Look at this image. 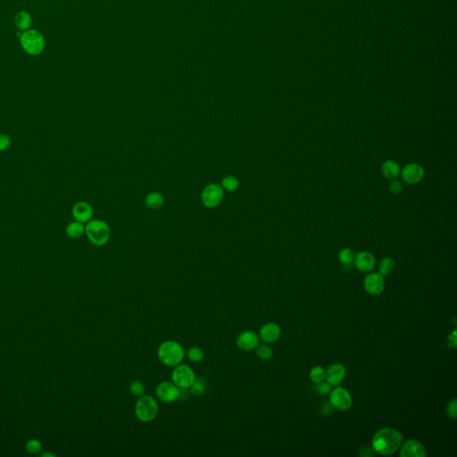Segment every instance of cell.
<instances>
[{"mask_svg":"<svg viewBox=\"0 0 457 457\" xmlns=\"http://www.w3.org/2000/svg\"><path fill=\"white\" fill-rule=\"evenodd\" d=\"M403 443V436L395 429L382 428L376 432L372 440V450L382 456H390L400 448Z\"/></svg>","mask_w":457,"mask_h":457,"instance_id":"cell-1","label":"cell"},{"mask_svg":"<svg viewBox=\"0 0 457 457\" xmlns=\"http://www.w3.org/2000/svg\"><path fill=\"white\" fill-rule=\"evenodd\" d=\"M184 355L185 350L183 347L175 340L164 341L158 349V359L169 367H175L181 364Z\"/></svg>","mask_w":457,"mask_h":457,"instance_id":"cell-2","label":"cell"},{"mask_svg":"<svg viewBox=\"0 0 457 457\" xmlns=\"http://www.w3.org/2000/svg\"><path fill=\"white\" fill-rule=\"evenodd\" d=\"M85 233L88 239L97 246H102L108 242L110 239V228L108 224L102 220H90L85 226Z\"/></svg>","mask_w":457,"mask_h":457,"instance_id":"cell-3","label":"cell"},{"mask_svg":"<svg viewBox=\"0 0 457 457\" xmlns=\"http://www.w3.org/2000/svg\"><path fill=\"white\" fill-rule=\"evenodd\" d=\"M135 415L142 422H150L158 416V404L151 396L143 395L139 397L135 404Z\"/></svg>","mask_w":457,"mask_h":457,"instance_id":"cell-4","label":"cell"},{"mask_svg":"<svg viewBox=\"0 0 457 457\" xmlns=\"http://www.w3.org/2000/svg\"><path fill=\"white\" fill-rule=\"evenodd\" d=\"M20 43L24 51L32 55L40 54L45 48L43 35L35 30H28L22 33Z\"/></svg>","mask_w":457,"mask_h":457,"instance_id":"cell-5","label":"cell"},{"mask_svg":"<svg viewBox=\"0 0 457 457\" xmlns=\"http://www.w3.org/2000/svg\"><path fill=\"white\" fill-rule=\"evenodd\" d=\"M172 372V381L180 389H188L196 379L192 368L187 365H176Z\"/></svg>","mask_w":457,"mask_h":457,"instance_id":"cell-6","label":"cell"},{"mask_svg":"<svg viewBox=\"0 0 457 457\" xmlns=\"http://www.w3.org/2000/svg\"><path fill=\"white\" fill-rule=\"evenodd\" d=\"M156 394L161 402L174 403L181 397V389L176 386L173 381H163L157 387Z\"/></svg>","mask_w":457,"mask_h":457,"instance_id":"cell-7","label":"cell"},{"mask_svg":"<svg viewBox=\"0 0 457 457\" xmlns=\"http://www.w3.org/2000/svg\"><path fill=\"white\" fill-rule=\"evenodd\" d=\"M223 198V187L216 183L208 184L202 192V203L205 207L209 208H213L219 206Z\"/></svg>","mask_w":457,"mask_h":457,"instance_id":"cell-8","label":"cell"},{"mask_svg":"<svg viewBox=\"0 0 457 457\" xmlns=\"http://www.w3.org/2000/svg\"><path fill=\"white\" fill-rule=\"evenodd\" d=\"M330 402L337 410L346 411L352 406L353 400L351 395L347 389L341 387H337L331 391Z\"/></svg>","mask_w":457,"mask_h":457,"instance_id":"cell-9","label":"cell"},{"mask_svg":"<svg viewBox=\"0 0 457 457\" xmlns=\"http://www.w3.org/2000/svg\"><path fill=\"white\" fill-rule=\"evenodd\" d=\"M401 177L405 183L409 185H415L419 183L424 177L425 172L423 167L416 163H410L406 164L401 171Z\"/></svg>","mask_w":457,"mask_h":457,"instance_id":"cell-10","label":"cell"},{"mask_svg":"<svg viewBox=\"0 0 457 457\" xmlns=\"http://www.w3.org/2000/svg\"><path fill=\"white\" fill-rule=\"evenodd\" d=\"M403 444V443H402ZM399 456L401 457H425L426 450L423 445L414 439L406 440L400 446Z\"/></svg>","mask_w":457,"mask_h":457,"instance_id":"cell-11","label":"cell"},{"mask_svg":"<svg viewBox=\"0 0 457 457\" xmlns=\"http://www.w3.org/2000/svg\"><path fill=\"white\" fill-rule=\"evenodd\" d=\"M365 289L368 293L377 296L384 290V279L379 272H372L365 279Z\"/></svg>","mask_w":457,"mask_h":457,"instance_id":"cell-12","label":"cell"},{"mask_svg":"<svg viewBox=\"0 0 457 457\" xmlns=\"http://www.w3.org/2000/svg\"><path fill=\"white\" fill-rule=\"evenodd\" d=\"M236 344L239 349L244 351H251L256 349L259 345V337L257 336L256 332L252 331H246L237 337Z\"/></svg>","mask_w":457,"mask_h":457,"instance_id":"cell-13","label":"cell"},{"mask_svg":"<svg viewBox=\"0 0 457 457\" xmlns=\"http://www.w3.org/2000/svg\"><path fill=\"white\" fill-rule=\"evenodd\" d=\"M71 212L75 221L82 223H87L90 220H92L94 214L91 206L87 202L84 201L77 202L72 207Z\"/></svg>","mask_w":457,"mask_h":457,"instance_id":"cell-14","label":"cell"},{"mask_svg":"<svg viewBox=\"0 0 457 457\" xmlns=\"http://www.w3.org/2000/svg\"><path fill=\"white\" fill-rule=\"evenodd\" d=\"M354 263L355 267L361 272H370L375 267V257L370 252L362 251L355 255Z\"/></svg>","mask_w":457,"mask_h":457,"instance_id":"cell-15","label":"cell"},{"mask_svg":"<svg viewBox=\"0 0 457 457\" xmlns=\"http://www.w3.org/2000/svg\"><path fill=\"white\" fill-rule=\"evenodd\" d=\"M346 368L341 364L331 365L326 370L325 380L332 386H338L346 377Z\"/></svg>","mask_w":457,"mask_h":457,"instance_id":"cell-16","label":"cell"},{"mask_svg":"<svg viewBox=\"0 0 457 457\" xmlns=\"http://www.w3.org/2000/svg\"><path fill=\"white\" fill-rule=\"evenodd\" d=\"M281 328L274 322H268L260 329L259 336L262 340L266 343L275 342L281 336Z\"/></svg>","mask_w":457,"mask_h":457,"instance_id":"cell-17","label":"cell"},{"mask_svg":"<svg viewBox=\"0 0 457 457\" xmlns=\"http://www.w3.org/2000/svg\"><path fill=\"white\" fill-rule=\"evenodd\" d=\"M400 171L399 164L393 160H387L381 165V173L388 180L397 179L398 175H400Z\"/></svg>","mask_w":457,"mask_h":457,"instance_id":"cell-18","label":"cell"},{"mask_svg":"<svg viewBox=\"0 0 457 457\" xmlns=\"http://www.w3.org/2000/svg\"><path fill=\"white\" fill-rule=\"evenodd\" d=\"M66 233L69 238L76 240L81 238L83 233H85V226L83 225V223L78 221L71 222L66 226Z\"/></svg>","mask_w":457,"mask_h":457,"instance_id":"cell-19","label":"cell"},{"mask_svg":"<svg viewBox=\"0 0 457 457\" xmlns=\"http://www.w3.org/2000/svg\"><path fill=\"white\" fill-rule=\"evenodd\" d=\"M15 23L20 31H28L32 26L33 18L28 12H19L15 17Z\"/></svg>","mask_w":457,"mask_h":457,"instance_id":"cell-20","label":"cell"},{"mask_svg":"<svg viewBox=\"0 0 457 457\" xmlns=\"http://www.w3.org/2000/svg\"><path fill=\"white\" fill-rule=\"evenodd\" d=\"M146 206L150 209H158L163 205V197L158 192H152L145 199Z\"/></svg>","mask_w":457,"mask_h":457,"instance_id":"cell-21","label":"cell"},{"mask_svg":"<svg viewBox=\"0 0 457 457\" xmlns=\"http://www.w3.org/2000/svg\"><path fill=\"white\" fill-rule=\"evenodd\" d=\"M395 267V262L392 259L391 257L385 256L381 259L379 264V273L382 275L383 277L389 274L390 272L394 270Z\"/></svg>","mask_w":457,"mask_h":457,"instance_id":"cell-22","label":"cell"},{"mask_svg":"<svg viewBox=\"0 0 457 457\" xmlns=\"http://www.w3.org/2000/svg\"><path fill=\"white\" fill-rule=\"evenodd\" d=\"M207 389V382L202 378H196L192 385L190 387L191 393L195 397H200Z\"/></svg>","mask_w":457,"mask_h":457,"instance_id":"cell-23","label":"cell"},{"mask_svg":"<svg viewBox=\"0 0 457 457\" xmlns=\"http://www.w3.org/2000/svg\"><path fill=\"white\" fill-rule=\"evenodd\" d=\"M205 353L199 347H191L187 351V357L192 363H199L204 359Z\"/></svg>","mask_w":457,"mask_h":457,"instance_id":"cell-24","label":"cell"},{"mask_svg":"<svg viewBox=\"0 0 457 457\" xmlns=\"http://www.w3.org/2000/svg\"><path fill=\"white\" fill-rule=\"evenodd\" d=\"M354 256V251L349 247H344L338 253V259L343 264H350L353 263Z\"/></svg>","mask_w":457,"mask_h":457,"instance_id":"cell-25","label":"cell"},{"mask_svg":"<svg viewBox=\"0 0 457 457\" xmlns=\"http://www.w3.org/2000/svg\"><path fill=\"white\" fill-rule=\"evenodd\" d=\"M222 184H223V189H225L226 191H229V192H232L238 190L240 186V181L233 175H228L223 179Z\"/></svg>","mask_w":457,"mask_h":457,"instance_id":"cell-26","label":"cell"},{"mask_svg":"<svg viewBox=\"0 0 457 457\" xmlns=\"http://www.w3.org/2000/svg\"><path fill=\"white\" fill-rule=\"evenodd\" d=\"M326 377V370H324L321 366H315L310 370L311 381L315 383H319L325 380Z\"/></svg>","mask_w":457,"mask_h":457,"instance_id":"cell-27","label":"cell"},{"mask_svg":"<svg viewBox=\"0 0 457 457\" xmlns=\"http://www.w3.org/2000/svg\"><path fill=\"white\" fill-rule=\"evenodd\" d=\"M256 354L263 360H269L273 355L272 349L266 344H261L256 347Z\"/></svg>","mask_w":457,"mask_h":457,"instance_id":"cell-28","label":"cell"},{"mask_svg":"<svg viewBox=\"0 0 457 457\" xmlns=\"http://www.w3.org/2000/svg\"><path fill=\"white\" fill-rule=\"evenodd\" d=\"M130 391H131V395H133V396L137 397H141L143 395H145L146 386L142 381H132L131 385H130Z\"/></svg>","mask_w":457,"mask_h":457,"instance_id":"cell-29","label":"cell"},{"mask_svg":"<svg viewBox=\"0 0 457 457\" xmlns=\"http://www.w3.org/2000/svg\"><path fill=\"white\" fill-rule=\"evenodd\" d=\"M26 450H27L30 454L32 455H36V454H38L40 453L41 450H42V444L40 441L36 439H30L26 443Z\"/></svg>","mask_w":457,"mask_h":457,"instance_id":"cell-30","label":"cell"},{"mask_svg":"<svg viewBox=\"0 0 457 457\" xmlns=\"http://www.w3.org/2000/svg\"><path fill=\"white\" fill-rule=\"evenodd\" d=\"M446 414L452 418L456 419L457 416V398L451 399L447 405H446Z\"/></svg>","mask_w":457,"mask_h":457,"instance_id":"cell-31","label":"cell"},{"mask_svg":"<svg viewBox=\"0 0 457 457\" xmlns=\"http://www.w3.org/2000/svg\"><path fill=\"white\" fill-rule=\"evenodd\" d=\"M316 391L318 392L320 395H328L329 393L332 391V385L329 382H319L316 383Z\"/></svg>","mask_w":457,"mask_h":457,"instance_id":"cell-32","label":"cell"},{"mask_svg":"<svg viewBox=\"0 0 457 457\" xmlns=\"http://www.w3.org/2000/svg\"><path fill=\"white\" fill-rule=\"evenodd\" d=\"M404 190L403 183L400 181V180H391V182L389 184V191L391 192L392 194L394 195H397L399 193H401Z\"/></svg>","mask_w":457,"mask_h":457,"instance_id":"cell-33","label":"cell"},{"mask_svg":"<svg viewBox=\"0 0 457 457\" xmlns=\"http://www.w3.org/2000/svg\"><path fill=\"white\" fill-rule=\"evenodd\" d=\"M11 145V139L5 133H0V152L6 151Z\"/></svg>","mask_w":457,"mask_h":457,"instance_id":"cell-34","label":"cell"},{"mask_svg":"<svg viewBox=\"0 0 457 457\" xmlns=\"http://www.w3.org/2000/svg\"><path fill=\"white\" fill-rule=\"evenodd\" d=\"M447 345L450 349H455L457 347V332L454 331L452 332V334H450L448 337H447Z\"/></svg>","mask_w":457,"mask_h":457,"instance_id":"cell-35","label":"cell"},{"mask_svg":"<svg viewBox=\"0 0 457 457\" xmlns=\"http://www.w3.org/2000/svg\"><path fill=\"white\" fill-rule=\"evenodd\" d=\"M333 408L334 406L332 405V403L330 402H326V403L323 404L321 406V412L323 414L325 415H329V414H332L333 412Z\"/></svg>","mask_w":457,"mask_h":457,"instance_id":"cell-36","label":"cell"},{"mask_svg":"<svg viewBox=\"0 0 457 457\" xmlns=\"http://www.w3.org/2000/svg\"><path fill=\"white\" fill-rule=\"evenodd\" d=\"M55 457V455H54V454H52V453H49V452H45V453H43V454L41 455V457Z\"/></svg>","mask_w":457,"mask_h":457,"instance_id":"cell-37","label":"cell"}]
</instances>
